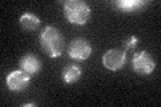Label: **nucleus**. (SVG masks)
I'll return each instance as SVG.
<instances>
[{
  "label": "nucleus",
  "instance_id": "nucleus-3",
  "mask_svg": "<svg viewBox=\"0 0 161 107\" xmlns=\"http://www.w3.org/2000/svg\"><path fill=\"white\" fill-rule=\"evenodd\" d=\"M132 68L136 74L138 75H149L152 74L156 68V62L153 56L148 51H140L136 52L132 58Z\"/></svg>",
  "mask_w": 161,
  "mask_h": 107
},
{
  "label": "nucleus",
  "instance_id": "nucleus-6",
  "mask_svg": "<svg viewBox=\"0 0 161 107\" xmlns=\"http://www.w3.org/2000/svg\"><path fill=\"white\" fill-rule=\"evenodd\" d=\"M30 82H31V75L27 74L23 70H15L11 71L7 78H6V84L11 91H23L26 90Z\"/></svg>",
  "mask_w": 161,
  "mask_h": 107
},
{
  "label": "nucleus",
  "instance_id": "nucleus-1",
  "mask_svg": "<svg viewBox=\"0 0 161 107\" xmlns=\"http://www.w3.org/2000/svg\"><path fill=\"white\" fill-rule=\"evenodd\" d=\"M39 43L50 58H59L64 50V38L62 32L54 25H46L40 31Z\"/></svg>",
  "mask_w": 161,
  "mask_h": 107
},
{
  "label": "nucleus",
  "instance_id": "nucleus-5",
  "mask_svg": "<svg viewBox=\"0 0 161 107\" xmlns=\"http://www.w3.org/2000/svg\"><path fill=\"white\" fill-rule=\"evenodd\" d=\"M126 63V52L122 50H108L102 56V64L110 71H118Z\"/></svg>",
  "mask_w": 161,
  "mask_h": 107
},
{
  "label": "nucleus",
  "instance_id": "nucleus-11",
  "mask_svg": "<svg viewBox=\"0 0 161 107\" xmlns=\"http://www.w3.org/2000/svg\"><path fill=\"white\" fill-rule=\"evenodd\" d=\"M138 45V38L132 35V36H129L124 40V47L125 50H134L136 47Z\"/></svg>",
  "mask_w": 161,
  "mask_h": 107
},
{
  "label": "nucleus",
  "instance_id": "nucleus-2",
  "mask_svg": "<svg viewBox=\"0 0 161 107\" xmlns=\"http://www.w3.org/2000/svg\"><path fill=\"white\" fill-rule=\"evenodd\" d=\"M63 12L69 23L85 25L90 19L92 9H90L89 4L83 0H67L63 4Z\"/></svg>",
  "mask_w": 161,
  "mask_h": 107
},
{
  "label": "nucleus",
  "instance_id": "nucleus-8",
  "mask_svg": "<svg viewBox=\"0 0 161 107\" xmlns=\"http://www.w3.org/2000/svg\"><path fill=\"white\" fill-rule=\"evenodd\" d=\"M148 3L149 2H144V0H118L114 2V6L122 12H133L147 7Z\"/></svg>",
  "mask_w": 161,
  "mask_h": 107
},
{
  "label": "nucleus",
  "instance_id": "nucleus-4",
  "mask_svg": "<svg viewBox=\"0 0 161 107\" xmlns=\"http://www.w3.org/2000/svg\"><path fill=\"white\" fill-rule=\"evenodd\" d=\"M69 56L73 60H77V62H82V60L89 59V56L93 52V47L86 39L83 38H77L71 40V43L69 45Z\"/></svg>",
  "mask_w": 161,
  "mask_h": 107
},
{
  "label": "nucleus",
  "instance_id": "nucleus-10",
  "mask_svg": "<svg viewBox=\"0 0 161 107\" xmlns=\"http://www.w3.org/2000/svg\"><path fill=\"white\" fill-rule=\"evenodd\" d=\"M19 23L22 25V28L26 29V31H36L38 27L40 25V19L38 15L32 12H26L20 16Z\"/></svg>",
  "mask_w": 161,
  "mask_h": 107
},
{
  "label": "nucleus",
  "instance_id": "nucleus-7",
  "mask_svg": "<svg viewBox=\"0 0 161 107\" xmlns=\"http://www.w3.org/2000/svg\"><path fill=\"white\" fill-rule=\"evenodd\" d=\"M20 68L23 71H26L30 75H35L42 70V62L38 56H35L34 54H26L24 56L20 59Z\"/></svg>",
  "mask_w": 161,
  "mask_h": 107
},
{
  "label": "nucleus",
  "instance_id": "nucleus-9",
  "mask_svg": "<svg viewBox=\"0 0 161 107\" xmlns=\"http://www.w3.org/2000/svg\"><path fill=\"white\" fill-rule=\"evenodd\" d=\"M80 76H82V68L77 64H69L62 71V79L67 84H73L75 82H78Z\"/></svg>",
  "mask_w": 161,
  "mask_h": 107
}]
</instances>
